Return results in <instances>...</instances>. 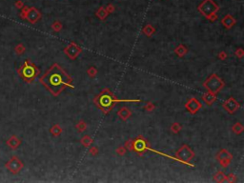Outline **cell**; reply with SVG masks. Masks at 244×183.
Returning <instances> with one entry per match:
<instances>
[{"label": "cell", "mask_w": 244, "mask_h": 183, "mask_svg": "<svg viewBox=\"0 0 244 183\" xmlns=\"http://www.w3.org/2000/svg\"><path fill=\"white\" fill-rule=\"evenodd\" d=\"M40 82L53 96H58L66 87L73 88L72 77L56 63L44 73L40 78Z\"/></svg>", "instance_id": "cell-1"}, {"label": "cell", "mask_w": 244, "mask_h": 183, "mask_svg": "<svg viewBox=\"0 0 244 183\" xmlns=\"http://www.w3.org/2000/svg\"><path fill=\"white\" fill-rule=\"evenodd\" d=\"M116 102H140V100H123V99H117L113 96V93H111L109 89H104L101 92L100 94L95 98V103L98 106L99 109L103 111L104 114H107L112 110L113 105L115 104Z\"/></svg>", "instance_id": "cell-2"}, {"label": "cell", "mask_w": 244, "mask_h": 183, "mask_svg": "<svg viewBox=\"0 0 244 183\" xmlns=\"http://www.w3.org/2000/svg\"><path fill=\"white\" fill-rule=\"evenodd\" d=\"M18 73L23 78L25 81L32 82L38 74V69L35 67V64L30 62L29 60H26L24 62L23 66L18 70Z\"/></svg>", "instance_id": "cell-3"}, {"label": "cell", "mask_w": 244, "mask_h": 183, "mask_svg": "<svg viewBox=\"0 0 244 183\" xmlns=\"http://www.w3.org/2000/svg\"><path fill=\"white\" fill-rule=\"evenodd\" d=\"M224 85L225 84H224L223 80L220 77H218L215 73L211 74L203 83V86L208 90V92H211V93L215 94L224 87Z\"/></svg>", "instance_id": "cell-4"}, {"label": "cell", "mask_w": 244, "mask_h": 183, "mask_svg": "<svg viewBox=\"0 0 244 183\" xmlns=\"http://www.w3.org/2000/svg\"><path fill=\"white\" fill-rule=\"evenodd\" d=\"M125 148L137 152V153H138L139 154L147 150H152V149L149 147L148 142H147L142 136H138L134 140H128L125 144Z\"/></svg>", "instance_id": "cell-5"}, {"label": "cell", "mask_w": 244, "mask_h": 183, "mask_svg": "<svg viewBox=\"0 0 244 183\" xmlns=\"http://www.w3.org/2000/svg\"><path fill=\"white\" fill-rule=\"evenodd\" d=\"M175 156H177V158L179 162H183V163H185V164L193 166L192 164H190V161H191L193 159V157L195 156V153L188 145L184 144L181 146V147L177 150V154H175Z\"/></svg>", "instance_id": "cell-6"}, {"label": "cell", "mask_w": 244, "mask_h": 183, "mask_svg": "<svg viewBox=\"0 0 244 183\" xmlns=\"http://www.w3.org/2000/svg\"><path fill=\"white\" fill-rule=\"evenodd\" d=\"M197 10L208 19L211 15L217 13L218 6L213 0H204L197 7Z\"/></svg>", "instance_id": "cell-7"}, {"label": "cell", "mask_w": 244, "mask_h": 183, "mask_svg": "<svg viewBox=\"0 0 244 183\" xmlns=\"http://www.w3.org/2000/svg\"><path fill=\"white\" fill-rule=\"evenodd\" d=\"M23 163L21 162L20 159H18L16 156L12 157L9 161L6 163V168L9 170L10 172H12L13 174H17L19 173L22 168H23Z\"/></svg>", "instance_id": "cell-8"}, {"label": "cell", "mask_w": 244, "mask_h": 183, "mask_svg": "<svg viewBox=\"0 0 244 183\" xmlns=\"http://www.w3.org/2000/svg\"><path fill=\"white\" fill-rule=\"evenodd\" d=\"M81 51H82L81 48L79 47L77 44H75V42L70 43V45H68L67 47L64 49V53H66L67 56L70 57L71 59H75Z\"/></svg>", "instance_id": "cell-9"}, {"label": "cell", "mask_w": 244, "mask_h": 183, "mask_svg": "<svg viewBox=\"0 0 244 183\" xmlns=\"http://www.w3.org/2000/svg\"><path fill=\"white\" fill-rule=\"evenodd\" d=\"M239 106H240L239 103H238L234 97H229V98L226 99L222 104V107L224 108V110L229 114H234L235 111L238 110Z\"/></svg>", "instance_id": "cell-10"}, {"label": "cell", "mask_w": 244, "mask_h": 183, "mask_svg": "<svg viewBox=\"0 0 244 183\" xmlns=\"http://www.w3.org/2000/svg\"><path fill=\"white\" fill-rule=\"evenodd\" d=\"M185 108L189 113H191L192 114H195L202 108V105H201V103L198 101L195 97H192V98H190L188 101L186 102Z\"/></svg>", "instance_id": "cell-11"}, {"label": "cell", "mask_w": 244, "mask_h": 183, "mask_svg": "<svg viewBox=\"0 0 244 183\" xmlns=\"http://www.w3.org/2000/svg\"><path fill=\"white\" fill-rule=\"evenodd\" d=\"M217 158L218 161H219L220 165L222 166V167H227V166L231 163L233 156L230 152L225 150V149H223V150H221L219 153L217 154Z\"/></svg>", "instance_id": "cell-12"}, {"label": "cell", "mask_w": 244, "mask_h": 183, "mask_svg": "<svg viewBox=\"0 0 244 183\" xmlns=\"http://www.w3.org/2000/svg\"><path fill=\"white\" fill-rule=\"evenodd\" d=\"M41 17V13L37 9L33 7V8H29L28 10V13L26 14V18L28 19V21L31 22L32 24H35V22H37Z\"/></svg>", "instance_id": "cell-13"}, {"label": "cell", "mask_w": 244, "mask_h": 183, "mask_svg": "<svg viewBox=\"0 0 244 183\" xmlns=\"http://www.w3.org/2000/svg\"><path fill=\"white\" fill-rule=\"evenodd\" d=\"M221 23H222V25L226 29H231L233 26H234L235 23H237V20H235L234 17L231 15V14H227V15H225L222 18V20H221Z\"/></svg>", "instance_id": "cell-14"}, {"label": "cell", "mask_w": 244, "mask_h": 183, "mask_svg": "<svg viewBox=\"0 0 244 183\" xmlns=\"http://www.w3.org/2000/svg\"><path fill=\"white\" fill-rule=\"evenodd\" d=\"M202 100L204 101V103L207 105H212L215 100H217V96H215V94H213L211 92H208V93L204 94L202 96Z\"/></svg>", "instance_id": "cell-15"}, {"label": "cell", "mask_w": 244, "mask_h": 183, "mask_svg": "<svg viewBox=\"0 0 244 183\" xmlns=\"http://www.w3.org/2000/svg\"><path fill=\"white\" fill-rule=\"evenodd\" d=\"M131 114H132L131 111L126 107L121 108L120 110L117 112V116L120 117V119L122 120H127L130 116H131Z\"/></svg>", "instance_id": "cell-16"}, {"label": "cell", "mask_w": 244, "mask_h": 183, "mask_svg": "<svg viewBox=\"0 0 244 183\" xmlns=\"http://www.w3.org/2000/svg\"><path fill=\"white\" fill-rule=\"evenodd\" d=\"M187 53H188V49H187L185 45H182V44L178 45L177 49L175 50V53L177 54L178 57H183Z\"/></svg>", "instance_id": "cell-17"}, {"label": "cell", "mask_w": 244, "mask_h": 183, "mask_svg": "<svg viewBox=\"0 0 244 183\" xmlns=\"http://www.w3.org/2000/svg\"><path fill=\"white\" fill-rule=\"evenodd\" d=\"M20 143H21L20 139L17 138V137L15 136H13L11 137V138L7 141V144L9 145V147H11L12 149H16L19 145H20Z\"/></svg>", "instance_id": "cell-18"}, {"label": "cell", "mask_w": 244, "mask_h": 183, "mask_svg": "<svg viewBox=\"0 0 244 183\" xmlns=\"http://www.w3.org/2000/svg\"><path fill=\"white\" fill-rule=\"evenodd\" d=\"M95 14L100 20H105L108 16V11H106V9L104 7H100L97 11H96Z\"/></svg>", "instance_id": "cell-19"}, {"label": "cell", "mask_w": 244, "mask_h": 183, "mask_svg": "<svg viewBox=\"0 0 244 183\" xmlns=\"http://www.w3.org/2000/svg\"><path fill=\"white\" fill-rule=\"evenodd\" d=\"M155 29L153 27L152 25H150V24L146 25L145 27L143 28V33L145 34V35L148 36V37H151L153 34L155 33Z\"/></svg>", "instance_id": "cell-20"}, {"label": "cell", "mask_w": 244, "mask_h": 183, "mask_svg": "<svg viewBox=\"0 0 244 183\" xmlns=\"http://www.w3.org/2000/svg\"><path fill=\"white\" fill-rule=\"evenodd\" d=\"M232 130L235 134H240L244 131V127L240 122H237V123H235L234 126L232 127Z\"/></svg>", "instance_id": "cell-21"}, {"label": "cell", "mask_w": 244, "mask_h": 183, "mask_svg": "<svg viewBox=\"0 0 244 183\" xmlns=\"http://www.w3.org/2000/svg\"><path fill=\"white\" fill-rule=\"evenodd\" d=\"M81 144L84 146V147H90L93 143V138L90 136H84L81 138Z\"/></svg>", "instance_id": "cell-22"}, {"label": "cell", "mask_w": 244, "mask_h": 183, "mask_svg": "<svg viewBox=\"0 0 244 183\" xmlns=\"http://www.w3.org/2000/svg\"><path fill=\"white\" fill-rule=\"evenodd\" d=\"M214 179L217 182H225L226 180V176L224 174L223 172H217V174L214 176Z\"/></svg>", "instance_id": "cell-23"}, {"label": "cell", "mask_w": 244, "mask_h": 183, "mask_svg": "<svg viewBox=\"0 0 244 183\" xmlns=\"http://www.w3.org/2000/svg\"><path fill=\"white\" fill-rule=\"evenodd\" d=\"M51 133L53 136H59L62 133V128L59 127L58 125H53L52 128H51Z\"/></svg>", "instance_id": "cell-24"}, {"label": "cell", "mask_w": 244, "mask_h": 183, "mask_svg": "<svg viewBox=\"0 0 244 183\" xmlns=\"http://www.w3.org/2000/svg\"><path fill=\"white\" fill-rule=\"evenodd\" d=\"M180 130H181V125L179 124V123H177V122L173 123L172 126H171V131L173 132V133L177 134V133H179Z\"/></svg>", "instance_id": "cell-25"}, {"label": "cell", "mask_w": 244, "mask_h": 183, "mask_svg": "<svg viewBox=\"0 0 244 183\" xmlns=\"http://www.w3.org/2000/svg\"><path fill=\"white\" fill-rule=\"evenodd\" d=\"M75 128L77 129L78 132H84L87 129V124L84 121H79L77 124L75 125Z\"/></svg>", "instance_id": "cell-26"}, {"label": "cell", "mask_w": 244, "mask_h": 183, "mask_svg": "<svg viewBox=\"0 0 244 183\" xmlns=\"http://www.w3.org/2000/svg\"><path fill=\"white\" fill-rule=\"evenodd\" d=\"M52 29L55 31H61V29H62V24H61V22H59V21H57V20H56V21H55L53 23V25H52Z\"/></svg>", "instance_id": "cell-27"}, {"label": "cell", "mask_w": 244, "mask_h": 183, "mask_svg": "<svg viewBox=\"0 0 244 183\" xmlns=\"http://www.w3.org/2000/svg\"><path fill=\"white\" fill-rule=\"evenodd\" d=\"M87 73L88 75L91 76V77H93L96 75V73H97V70L95 68V67H91L87 70Z\"/></svg>", "instance_id": "cell-28"}, {"label": "cell", "mask_w": 244, "mask_h": 183, "mask_svg": "<svg viewBox=\"0 0 244 183\" xmlns=\"http://www.w3.org/2000/svg\"><path fill=\"white\" fill-rule=\"evenodd\" d=\"M235 180H237V177L235 176L234 174H230L228 176H226L225 182H235Z\"/></svg>", "instance_id": "cell-29"}, {"label": "cell", "mask_w": 244, "mask_h": 183, "mask_svg": "<svg viewBox=\"0 0 244 183\" xmlns=\"http://www.w3.org/2000/svg\"><path fill=\"white\" fill-rule=\"evenodd\" d=\"M155 108V104H153L152 102H147L146 105L144 106V109H145V110H147V111H149V112L153 111Z\"/></svg>", "instance_id": "cell-30"}, {"label": "cell", "mask_w": 244, "mask_h": 183, "mask_svg": "<svg viewBox=\"0 0 244 183\" xmlns=\"http://www.w3.org/2000/svg\"><path fill=\"white\" fill-rule=\"evenodd\" d=\"M24 51H25V47H24V46L22 45V44H19V45L16 46V48H15L16 53L21 54L22 53H24Z\"/></svg>", "instance_id": "cell-31"}, {"label": "cell", "mask_w": 244, "mask_h": 183, "mask_svg": "<svg viewBox=\"0 0 244 183\" xmlns=\"http://www.w3.org/2000/svg\"><path fill=\"white\" fill-rule=\"evenodd\" d=\"M116 154H119V156H124V154H126V149H125V147H122V146L118 147L117 149H116Z\"/></svg>", "instance_id": "cell-32"}, {"label": "cell", "mask_w": 244, "mask_h": 183, "mask_svg": "<svg viewBox=\"0 0 244 183\" xmlns=\"http://www.w3.org/2000/svg\"><path fill=\"white\" fill-rule=\"evenodd\" d=\"M235 56L239 57V58H242L243 55H244V51H243L242 49H237V50L235 51Z\"/></svg>", "instance_id": "cell-33"}, {"label": "cell", "mask_w": 244, "mask_h": 183, "mask_svg": "<svg viewBox=\"0 0 244 183\" xmlns=\"http://www.w3.org/2000/svg\"><path fill=\"white\" fill-rule=\"evenodd\" d=\"M90 154H93V156H96V154H98V149H97V147H95V146H93V147L90 149Z\"/></svg>", "instance_id": "cell-34"}, {"label": "cell", "mask_w": 244, "mask_h": 183, "mask_svg": "<svg viewBox=\"0 0 244 183\" xmlns=\"http://www.w3.org/2000/svg\"><path fill=\"white\" fill-rule=\"evenodd\" d=\"M28 10H29V8H28V7H23V8H22V11H21V17H22V18H26V14L28 13Z\"/></svg>", "instance_id": "cell-35"}, {"label": "cell", "mask_w": 244, "mask_h": 183, "mask_svg": "<svg viewBox=\"0 0 244 183\" xmlns=\"http://www.w3.org/2000/svg\"><path fill=\"white\" fill-rule=\"evenodd\" d=\"M115 6H113V4H109V5H107V7H106V11H108V13H113V11H115Z\"/></svg>", "instance_id": "cell-36"}, {"label": "cell", "mask_w": 244, "mask_h": 183, "mask_svg": "<svg viewBox=\"0 0 244 183\" xmlns=\"http://www.w3.org/2000/svg\"><path fill=\"white\" fill-rule=\"evenodd\" d=\"M218 57H219L220 59H226L227 58V54L225 51H221V53H219V54H218Z\"/></svg>", "instance_id": "cell-37"}, {"label": "cell", "mask_w": 244, "mask_h": 183, "mask_svg": "<svg viewBox=\"0 0 244 183\" xmlns=\"http://www.w3.org/2000/svg\"><path fill=\"white\" fill-rule=\"evenodd\" d=\"M15 6H16V8H18V9H22V8H23V2L20 1V0H18V1H16Z\"/></svg>", "instance_id": "cell-38"}, {"label": "cell", "mask_w": 244, "mask_h": 183, "mask_svg": "<svg viewBox=\"0 0 244 183\" xmlns=\"http://www.w3.org/2000/svg\"><path fill=\"white\" fill-rule=\"evenodd\" d=\"M208 19L210 20V21H212V22H213V21H215V20L217 19V14H213V15L210 16Z\"/></svg>", "instance_id": "cell-39"}]
</instances>
